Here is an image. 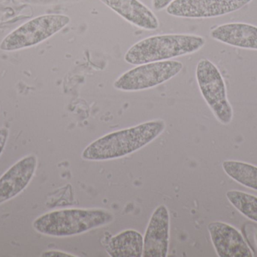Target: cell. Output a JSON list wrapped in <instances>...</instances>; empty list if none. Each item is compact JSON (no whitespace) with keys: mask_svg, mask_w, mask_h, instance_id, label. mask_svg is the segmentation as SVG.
Wrapping results in <instances>:
<instances>
[{"mask_svg":"<svg viewBox=\"0 0 257 257\" xmlns=\"http://www.w3.org/2000/svg\"><path fill=\"white\" fill-rule=\"evenodd\" d=\"M252 0H174L166 8L172 16L185 18H208L236 12Z\"/></svg>","mask_w":257,"mask_h":257,"instance_id":"cell-7","label":"cell"},{"mask_svg":"<svg viewBox=\"0 0 257 257\" xmlns=\"http://www.w3.org/2000/svg\"><path fill=\"white\" fill-rule=\"evenodd\" d=\"M224 172L238 184L257 190V167L247 163L226 161L223 163Z\"/></svg>","mask_w":257,"mask_h":257,"instance_id":"cell-14","label":"cell"},{"mask_svg":"<svg viewBox=\"0 0 257 257\" xmlns=\"http://www.w3.org/2000/svg\"><path fill=\"white\" fill-rule=\"evenodd\" d=\"M37 158L30 155L20 159L0 178V205L16 197L33 179Z\"/></svg>","mask_w":257,"mask_h":257,"instance_id":"cell-9","label":"cell"},{"mask_svg":"<svg viewBox=\"0 0 257 257\" xmlns=\"http://www.w3.org/2000/svg\"><path fill=\"white\" fill-rule=\"evenodd\" d=\"M41 256L43 257H74L75 255L69 254L65 252L59 251V250H48L44 252Z\"/></svg>","mask_w":257,"mask_h":257,"instance_id":"cell-17","label":"cell"},{"mask_svg":"<svg viewBox=\"0 0 257 257\" xmlns=\"http://www.w3.org/2000/svg\"><path fill=\"white\" fill-rule=\"evenodd\" d=\"M166 129L163 120L150 121L106 134L87 146L81 158L87 161H106L122 158L151 143Z\"/></svg>","mask_w":257,"mask_h":257,"instance_id":"cell-1","label":"cell"},{"mask_svg":"<svg viewBox=\"0 0 257 257\" xmlns=\"http://www.w3.org/2000/svg\"><path fill=\"white\" fill-rule=\"evenodd\" d=\"M70 21V18L64 15L36 17L7 35L0 43V49L15 51L34 46L58 33Z\"/></svg>","mask_w":257,"mask_h":257,"instance_id":"cell-4","label":"cell"},{"mask_svg":"<svg viewBox=\"0 0 257 257\" xmlns=\"http://www.w3.org/2000/svg\"><path fill=\"white\" fill-rule=\"evenodd\" d=\"M212 39L243 49L257 50V27L245 23L222 24L211 31Z\"/></svg>","mask_w":257,"mask_h":257,"instance_id":"cell-12","label":"cell"},{"mask_svg":"<svg viewBox=\"0 0 257 257\" xmlns=\"http://www.w3.org/2000/svg\"><path fill=\"white\" fill-rule=\"evenodd\" d=\"M9 136V131L8 128H0V155L3 153V150H4L5 147H6Z\"/></svg>","mask_w":257,"mask_h":257,"instance_id":"cell-16","label":"cell"},{"mask_svg":"<svg viewBox=\"0 0 257 257\" xmlns=\"http://www.w3.org/2000/svg\"><path fill=\"white\" fill-rule=\"evenodd\" d=\"M226 197L231 204L250 220L257 223V197L247 194L244 192L232 191L227 192Z\"/></svg>","mask_w":257,"mask_h":257,"instance_id":"cell-15","label":"cell"},{"mask_svg":"<svg viewBox=\"0 0 257 257\" xmlns=\"http://www.w3.org/2000/svg\"><path fill=\"white\" fill-rule=\"evenodd\" d=\"M173 1L174 0H153V7L155 10H163Z\"/></svg>","mask_w":257,"mask_h":257,"instance_id":"cell-18","label":"cell"},{"mask_svg":"<svg viewBox=\"0 0 257 257\" xmlns=\"http://www.w3.org/2000/svg\"><path fill=\"white\" fill-rule=\"evenodd\" d=\"M196 77L202 97L216 119L223 125L232 122L233 110L228 100L227 90L221 72L208 59L197 63Z\"/></svg>","mask_w":257,"mask_h":257,"instance_id":"cell-5","label":"cell"},{"mask_svg":"<svg viewBox=\"0 0 257 257\" xmlns=\"http://www.w3.org/2000/svg\"><path fill=\"white\" fill-rule=\"evenodd\" d=\"M114 214L105 209H63L51 211L33 222V228L42 235L69 237L80 235L109 224Z\"/></svg>","mask_w":257,"mask_h":257,"instance_id":"cell-2","label":"cell"},{"mask_svg":"<svg viewBox=\"0 0 257 257\" xmlns=\"http://www.w3.org/2000/svg\"><path fill=\"white\" fill-rule=\"evenodd\" d=\"M170 216L167 207L160 205L153 213L145 237L143 257H166L169 252Z\"/></svg>","mask_w":257,"mask_h":257,"instance_id":"cell-8","label":"cell"},{"mask_svg":"<svg viewBox=\"0 0 257 257\" xmlns=\"http://www.w3.org/2000/svg\"><path fill=\"white\" fill-rule=\"evenodd\" d=\"M256 241H257V231H256Z\"/></svg>","mask_w":257,"mask_h":257,"instance_id":"cell-19","label":"cell"},{"mask_svg":"<svg viewBox=\"0 0 257 257\" xmlns=\"http://www.w3.org/2000/svg\"><path fill=\"white\" fill-rule=\"evenodd\" d=\"M184 65L177 60H163L139 65L120 75L114 87L123 92H138L156 87L169 81L182 70Z\"/></svg>","mask_w":257,"mask_h":257,"instance_id":"cell-6","label":"cell"},{"mask_svg":"<svg viewBox=\"0 0 257 257\" xmlns=\"http://www.w3.org/2000/svg\"><path fill=\"white\" fill-rule=\"evenodd\" d=\"M143 246V236L137 231L127 229L112 237L105 250L111 257H141Z\"/></svg>","mask_w":257,"mask_h":257,"instance_id":"cell-13","label":"cell"},{"mask_svg":"<svg viewBox=\"0 0 257 257\" xmlns=\"http://www.w3.org/2000/svg\"><path fill=\"white\" fill-rule=\"evenodd\" d=\"M202 36L192 34H166L139 41L126 51L124 60L132 65L163 61L193 54L205 45Z\"/></svg>","mask_w":257,"mask_h":257,"instance_id":"cell-3","label":"cell"},{"mask_svg":"<svg viewBox=\"0 0 257 257\" xmlns=\"http://www.w3.org/2000/svg\"><path fill=\"white\" fill-rule=\"evenodd\" d=\"M130 24L147 30H155L160 22L155 14L139 0H100Z\"/></svg>","mask_w":257,"mask_h":257,"instance_id":"cell-11","label":"cell"},{"mask_svg":"<svg viewBox=\"0 0 257 257\" xmlns=\"http://www.w3.org/2000/svg\"><path fill=\"white\" fill-rule=\"evenodd\" d=\"M213 245L220 257H252L253 252L239 231L222 222L208 226Z\"/></svg>","mask_w":257,"mask_h":257,"instance_id":"cell-10","label":"cell"}]
</instances>
